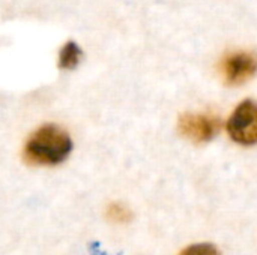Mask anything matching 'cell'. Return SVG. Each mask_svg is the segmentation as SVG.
I'll list each match as a JSON object with an SVG mask.
<instances>
[{
	"label": "cell",
	"instance_id": "cell-1",
	"mask_svg": "<svg viewBox=\"0 0 257 255\" xmlns=\"http://www.w3.org/2000/svg\"><path fill=\"white\" fill-rule=\"evenodd\" d=\"M72 150V141L66 131L57 125H44L36 129L26 143L24 156L35 165H57Z\"/></svg>",
	"mask_w": 257,
	"mask_h": 255
},
{
	"label": "cell",
	"instance_id": "cell-2",
	"mask_svg": "<svg viewBox=\"0 0 257 255\" xmlns=\"http://www.w3.org/2000/svg\"><path fill=\"white\" fill-rule=\"evenodd\" d=\"M227 131L241 146L257 144V102L250 99L241 102L227 122Z\"/></svg>",
	"mask_w": 257,
	"mask_h": 255
},
{
	"label": "cell",
	"instance_id": "cell-3",
	"mask_svg": "<svg viewBox=\"0 0 257 255\" xmlns=\"http://www.w3.org/2000/svg\"><path fill=\"white\" fill-rule=\"evenodd\" d=\"M220 131V120L209 114L185 113L179 119V132L190 141L202 144L211 141Z\"/></svg>",
	"mask_w": 257,
	"mask_h": 255
},
{
	"label": "cell",
	"instance_id": "cell-4",
	"mask_svg": "<svg viewBox=\"0 0 257 255\" xmlns=\"http://www.w3.org/2000/svg\"><path fill=\"white\" fill-rule=\"evenodd\" d=\"M257 72V57L253 53L239 51L230 54L223 63V74L226 83L239 86L251 80Z\"/></svg>",
	"mask_w": 257,
	"mask_h": 255
},
{
	"label": "cell",
	"instance_id": "cell-5",
	"mask_svg": "<svg viewBox=\"0 0 257 255\" xmlns=\"http://www.w3.org/2000/svg\"><path fill=\"white\" fill-rule=\"evenodd\" d=\"M81 56H83V51L75 42H72V41L66 42L62 47L60 54H59V68L65 69V71L75 69L81 60Z\"/></svg>",
	"mask_w": 257,
	"mask_h": 255
},
{
	"label": "cell",
	"instance_id": "cell-6",
	"mask_svg": "<svg viewBox=\"0 0 257 255\" xmlns=\"http://www.w3.org/2000/svg\"><path fill=\"white\" fill-rule=\"evenodd\" d=\"M181 255H220V251L211 243H197L188 246Z\"/></svg>",
	"mask_w": 257,
	"mask_h": 255
},
{
	"label": "cell",
	"instance_id": "cell-7",
	"mask_svg": "<svg viewBox=\"0 0 257 255\" xmlns=\"http://www.w3.org/2000/svg\"><path fill=\"white\" fill-rule=\"evenodd\" d=\"M110 216L114 218L116 221L123 222V221H126V219L130 218V212H128L122 204H113V206L110 207Z\"/></svg>",
	"mask_w": 257,
	"mask_h": 255
}]
</instances>
